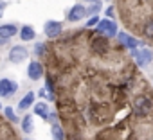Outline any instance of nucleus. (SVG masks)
<instances>
[{
  "label": "nucleus",
  "instance_id": "393cba45",
  "mask_svg": "<svg viewBox=\"0 0 153 140\" xmlns=\"http://www.w3.org/2000/svg\"><path fill=\"white\" fill-rule=\"evenodd\" d=\"M87 2H97V0H87Z\"/></svg>",
  "mask_w": 153,
  "mask_h": 140
},
{
  "label": "nucleus",
  "instance_id": "a878e982",
  "mask_svg": "<svg viewBox=\"0 0 153 140\" xmlns=\"http://www.w3.org/2000/svg\"><path fill=\"white\" fill-rule=\"evenodd\" d=\"M25 140H29V138H25Z\"/></svg>",
  "mask_w": 153,
  "mask_h": 140
},
{
  "label": "nucleus",
  "instance_id": "dca6fc26",
  "mask_svg": "<svg viewBox=\"0 0 153 140\" xmlns=\"http://www.w3.org/2000/svg\"><path fill=\"white\" fill-rule=\"evenodd\" d=\"M22 129H24V133H33L34 122H33V117H31V115H25V117L22 119Z\"/></svg>",
  "mask_w": 153,
  "mask_h": 140
},
{
  "label": "nucleus",
  "instance_id": "9d476101",
  "mask_svg": "<svg viewBox=\"0 0 153 140\" xmlns=\"http://www.w3.org/2000/svg\"><path fill=\"white\" fill-rule=\"evenodd\" d=\"M16 32H18V27L15 24H4V25H0V38H2V40H9Z\"/></svg>",
  "mask_w": 153,
  "mask_h": 140
},
{
  "label": "nucleus",
  "instance_id": "4468645a",
  "mask_svg": "<svg viewBox=\"0 0 153 140\" xmlns=\"http://www.w3.org/2000/svg\"><path fill=\"white\" fill-rule=\"evenodd\" d=\"M51 133H52V140H65V129L59 126V124H52L51 127Z\"/></svg>",
  "mask_w": 153,
  "mask_h": 140
},
{
  "label": "nucleus",
  "instance_id": "412c9836",
  "mask_svg": "<svg viewBox=\"0 0 153 140\" xmlns=\"http://www.w3.org/2000/svg\"><path fill=\"white\" fill-rule=\"evenodd\" d=\"M6 7H7V4L4 2V0H0V18L4 16V11H6Z\"/></svg>",
  "mask_w": 153,
  "mask_h": 140
},
{
  "label": "nucleus",
  "instance_id": "f8f14e48",
  "mask_svg": "<svg viewBox=\"0 0 153 140\" xmlns=\"http://www.w3.org/2000/svg\"><path fill=\"white\" fill-rule=\"evenodd\" d=\"M18 34H20V40H22V41H31V40H34V36H36V32H34V29H33L31 25H24V27L18 31Z\"/></svg>",
  "mask_w": 153,
  "mask_h": 140
},
{
  "label": "nucleus",
  "instance_id": "2eb2a0df",
  "mask_svg": "<svg viewBox=\"0 0 153 140\" xmlns=\"http://www.w3.org/2000/svg\"><path fill=\"white\" fill-rule=\"evenodd\" d=\"M34 113H36L38 117H42L43 120H47V117H49V106H47L45 102H38V104L34 106Z\"/></svg>",
  "mask_w": 153,
  "mask_h": 140
},
{
  "label": "nucleus",
  "instance_id": "4be33fe9",
  "mask_svg": "<svg viewBox=\"0 0 153 140\" xmlns=\"http://www.w3.org/2000/svg\"><path fill=\"white\" fill-rule=\"evenodd\" d=\"M36 52H38V54H43V45H42V43L36 45Z\"/></svg>",
  "mask_w": 153,
  "mask_h": 140
},
{
  "label": "nucleus",
  "instance_id": "7ed1b4c3",
  "mask_svg": "<svg viewBox=\"0 0 153 140\" xmlns=\"http://www.w3.org/2000/svg\"><path fill=\"white\" fill-rule=\"evenodd\" d=\"M97 27V32L103 36L105 34V38L106 36H114V34H117L119 31H117V25L112 22V20H99V24L96 25Z\"/></svg>",
  "mask_w": 153,
  "mask_h": 140
},
{
  "label": "nucleus",
  "instance_id": "39448f33",
  "mask_svg": "<svg viewBox=\"0 0 153 140\" xmlns=\"http://www.w3.org/2000/svg\"><path fill=\"white\" fill-rule=\"evenodd\" d=\"M43 31H45V36L47 38H58L63 31V25L59 22H54V20H49L43 24Z\"/></svg>",
  "mask_w": 153,
  "mask_h": 140
},
{
  "label": "nucleus",
  "instance_id": "f03ea898",
  "mask_svg": "<svg viewBox=\"0 0 153 140\" xmlns=\"http://www.w3.org/2000/svg\"><path fill=\"white\" fill-rule=\"evenodd\" d=\"M131 56L135 57V61H137V65L139 66H144V65H149L151 63V59H153V52L149 50V49H140V50H131Z\"/></svg>",
  "mask_w": 153,
  "mask_h": 140
},
{
  "label": "nucleus",
  "instance_id": "6e6552de",
  "mask_svg": "<svg viewBox=\"0 0 153 140\" xmlns=\"http://www.w3.org/2000/svg\"><path fill=\"white\" fill-rule=\"evenodd\" d=\"M117 40H119L121 47H126V49H130V50H135V49L139 47V40L128 36L126 32H117Z\"/></svg>",
  "mask_w": 153,
  "mask_h": 140
},
{
  "label": "nucleus",
  "instance_id": "9b49d317",
  "mask_svg": "<svg viewBox=\"0 0 153 140\" xmlns=\"http://www.w3.org/2000/svg\"><path fill=\"white\" fill-rule=\"evenodd\" d=\"M92 49H94V52H97V54H105V52L108 50V40H106L105 36L96 38V40L92 41Z\"/></svg>",
  "mask_w": 153,
  "mask_h": 140
},
{
  "label": "nucleus",
  "instance_id": "a211bd4d",
  "mask_svg": "<svg viewBox=\"0 0 153 140\" xmlns=\"http://www.w3.org/2000/svg\"><path fill=\"white\" fill-rule=\"evenodd\" d=\"M4 113H6V117H7L11 122H16V120H18V117H16V113H15V110H13V108H9V106H7V108L4 110Z\"/></svg>",
  "mask_w": 153,
  "mask_h": 140
},
{
  "label": "nucleus",
  "instance_id": "1a4fd4ad",
  "mask_svg": "<svg viewBox=\"0 0 153 140\" xmlns=\"http://www.w3.org/2000/svg\"><path fill=\"white\" fill-rule=\"evenodd\" d=\"M85 16H87V9L78 4V6H74V7L68 11V16H67V18H68L70 22H79V20H83Z\"/></svg>",
  "mask_w": 153,
  "mask_h": 140
},
{
  "label": "nucleus",
  "instance_id": "b1692460",
  "mask_svg": "<svg viewBox=\"0 0 153 140\" xmlns=\"http://www.w3.org/2000/svg\"><path fill=\"white\" fill-rule=\"evenodd\" d=\"M6 41H7V40H2V38H0V45H4Z\"/></svg>",
  "mask_w": 153,
  "mask_h": 140
},
{
  "label": "nucleus",
  "instance_id": "20e7f679",
  "mask_svg": "<svg viewBox=\"0 0 153 140\" xmlns=\"http://www.w3.org/2000/svg\"><path fill=\"white\" fill-rule=\"evenodd\" d=\"M27 56H29V52H27V49L22 47V45H15V47L9 50V61H11V63H22V61L27 59Z\"/></svg>",
  "mask_w": 153,
  "mask_h": 140
},
{
  "label": "nucleus",
  "instance_id": "423d86ee",
  "mask_svg": "<svg viewBox=\"0 0 153 140\" xmlns=\"http://www.w3.org/2000/svg\"><path fill=\"white\" fill-rule=\"evenodd\" d=\"M16 90H18V85H16L15 81H11V79H2V81H0V97L7 99V97H11Z\"/></svg>",
  "mask_w": 153,
  "mask_h": 140
},
{
  "label": "nucleus",
  "instance_id": "aec40b11",
  "mask_svg": "<svg viewBox=\"0 0 153 140\" xmlns=\"http://www.w3.org/2000/svg\"><path fill=\"white\" fill-rule=\"evenodd\" d=\"M99 7H101V6H99V4H96V2H94V6H92V7H88V9H87V13H88V15H94V13H96V11H97V9H99Z\"/></svg>",
  "mask_w": 153,
  "mask_h": 140
},
{
  "label": "nucleus",
  "instance_id": "bb28decb",
  "mask_svg": "<svg viewBox=\"0 0 153 140\" xmlns=\"http://www.w3.org/2000/svg\"><path fill=\"white\" fill-rule=\"evenodd\" d=\"M0 106H2V104H0Z\"/></svg>",
  "mask_w": 153,
  "mask_h": 140
},
{
  "label": "nucleus",
  "instance_id": "5701e85b",
  "mask_svg": "<svg viewBox=\"0 0 153 140\" xmlns=\"http://www.w3.org/2000/svg\"><path fill=\"white\" fill-rule=\"evenodd\" d=\"M112 15H114V7H108L106 9V16H112Z\"/></svg>",
  "mask_w": 153,
  "mask_h": 140
},
{
  "label": "nucleus",
  "instance_id": "f3484780",
  "mask_svg": "<svg viewBox=\"0 0 153 140\" xmlns=\"http://www.w3.org/2000/svg\"><path fill=\"white\" fill-rule=\"evenodd\" d=\"M144 36L146 38H153V18L146 22V25H144Z\"/></svg>",
  "mask_w": 153,
  "mask_h": 140
},
{
  "label": "nucleus",
  "instance_id": "ddd939ff",
  "mask_svg": "<svg viewBox=\"0 0 153 140\" xmlns=\"http://www.w3.org/2000/svg\"><path fill=\"white\" fill-rule=\"evenodd\" d=\"M31 104H34V94H33V92L25 94V95L20 99V102H18V110L25 111V110H29V108H31Z\"/></svg>",
  "mask_w": 153,
  "mask_h": 140
},
{
  "label": "nucleus",
  "instance_id": "6ab92c4d",
  "mask_svg": "<svg viewBox=\"0 0 153 140\" xmlns=\"http://www.w3.org/2000/svg\"><path fill=\"white\" fill-rule=\"evenodd\" d=\"M97 24H99V16H96V15H94V16H90V18H88L87 27H96Z\"/></svg>",
  "mask_w": 153,
  "mask_h": 140
},
{
  "label": "nucleus",
  "instance_id": "0eeeda50",
  "mask_svg": "<svg viewBox=\"0 0 153 140\" xmlns=\"http://www.w3.org/2000/svg\"><path fill=\"white\" fill-rule=\"evenodd\" d=\"M27 76H29V79H33V81L42 79V76H43V66H42L38 61H31L29 66H27Z\"/></svg>",
  "mask_w": 153,
  "mask_h": 140
},
{
  "label": "nucleus",
  "instance_id": "f257e3e1",
  "mask_svg": "<svg viewBox=\"0 0 153 140\" xmlns=\"http://www.w3.org/2000/svg\"><path fill=\"white\" fill-rule=\"evenodd\" d=\"M131 108H133V113L139 115V117H144L151 111V99L146 97V95H137L131 102Z\"/></svg>",
  "mask_w": 153,
  "mask_h": 140
}]
</instances>
